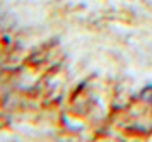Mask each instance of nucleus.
<instances>
[{"mask_svg": "<svg viewBox=\"0 0 152 142\" xmlns=\"http://www.w3.org/2000/svg\"><path fill=\"white\" fill-rule=\"evenodd\" d=\"M144 94L147 96V99L152 103V86H149V88H145V91H144Z\"/></svg>", "mask_w": 152, "mask_h": 142, "instance_id": "obj_1", "label": "nucleus"}]
</instances>
